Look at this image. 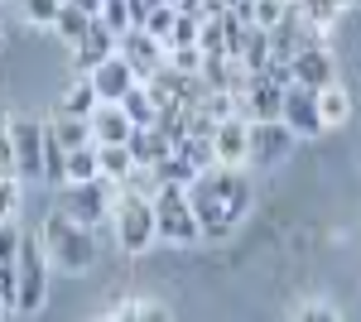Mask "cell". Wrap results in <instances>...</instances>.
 Returning a JSON list of instances; mask_svg holds the SVG:
<instances>
[{"mask_svg": "<svg viewBox=\"0 0 361 322\" xmlns=\"http://www.w3.org/2000/svg\"><path fill=\"white\" fill-rule=\"evenodd\" d=\"M39 241H44V250H49L54 269H63V274H87V269H97V260H102V236H97L92 226H82V221L63 216L58 207L44 212Z\"/></svg>", "mask_w": 361, "mask_h": 322, "instance_id": "obj_1", "label": "cell"}, {"mask_svg": "<svg viewBox=\"0 0 361 322\" xmlns=\"http://www.w3.org/2000/svg\"><path fill=\"white\" fill-rule=\"evenodd\" d=\"M111 226H116V245L126 255H145L159 241V231H154V197H145L140 188L121 183L111 197Z\"/></svg>", "mask_w": 361, "mask_h": 322, "instance_id": "obj_2", "label": "cell"}, {"mask_svg": "<svg viewBox=\"0 0 361 322\" xmlns=\"http://www.w3.org/2000/svg\"><path fill=\"white\" fill-rule=\"evenodd\" d=\"M15 279H20V294H15V318H34L44 313L49 303V284H54V260L39 241V231H25L20 255H15Z\"/></svg>", "mask_w": 361, "mask_h": 322, "instance_id": "obj_3", "label": "cell"}, {"mask_svg": "<svg viewBox=\"0 0 361 322\" xmlns=\"http://www.w3.org/2000/svg\"><path fill=\"white\" fill-rule=\"evenodd\" d=\"M154 231L164 245H197L202 241V221L197 212L188 207V192L178 183H164L154 192Z\"/></svg>", "mask_w": 361, "mask_h": 322, "instance_id": "obj_4", "label": "cell"}, {"mask_svg": "<svg viewBox=\"0 0 361 322\" xmlns=\"http://www.w3.org/2000/svg\"><path fill=\"white\" fill-rule=\"evenodd\" d=\"M121 183L111 178H92V183H63L54 188V207L63 216H73V221H82V226H97V221H106L111 216V197Z\"/></svg>", "mask_w": 361, "mask_h": 322, "instance_id": "obj_5", "label": "cell"}, {"mask_svg": "<svg viewBox=\"0 0 361 322\" xmlns=\"http://www.w3.org/2000/svg\"><path fill=\"white\" fill-rule=\"evenodd\" d=\"M10 140H15V173H20V183H44V120L10 116Z\"/></svg>", "mask_w": 361, "mask_h": 322, "instance_id": "obj_6", "label": "cell"}, {"mask_svg": "<svg viewBox=\"0 0 361 322\" xmlns=\"http://www.w3.org/2000/svg\"><path fill=\"white\" fill-rule=\"evenodd\" d=\"M279 120L294 130V140H323V111H318V92L304 87V82H289L284 87V111H279Z\"/></svg>", "mask_w": 361, "mask_h": 322, "instance_id": "obj_7", "label": "cell"}, {"mask_svg": "<svg viewBox=\"0 0 361 322\" xmlns=\"http://www.w3.org/2000/svg\"><path fill=\"white\" fill-rule=\"evenodd\" d=\"M294 144H299V140H294V130H289L284 120H250V163H255V168L284 163Z\"/></svg>", "mask_w": 361, "mask_h": 322, "instance_id": "obj_8", "label": "cell"}, {"mask_svg": "<svg viewBox=\"0 0 361 322\" xmlns=\"http://www.w3.org/2000/svg\"><path fill=\"white\" fill-rule=\"evenodd\" d=\"M116 54H121L126 63H130V68H135V78H140V82H149V78H154V73H159V68L169 63V49L159 44V39H154V34H149V29H140V25L121 34Z\"/></svg>", "mask_w": 361, "mask_h": 322, "instance_id": "obj_9", "label": "cell"}, {"mask_svg": "<svg viewBox=\"0 0 361 322\" xmlns=\"http://www.w3.org/2000/svg\"><path fill=\"white\" fill-rule=\"evenodd\" d=\"M212 149H217V163H226V168H246V159H250V120L241 116V111L226 116V120H217Z\"/></svg>", "mask_w": 361, "mask_h": 322, "instance_id": "obj_10", "label": "cell"}, {"mask_svg": "<svg viewBox=\"0 0 361 322\" xmlns=\"http://www.w3.org/2000/svg\"><path fill=\"white\" fill-rule=\"evenodd\" d=\"M116 44H121V34H111V29L102 25V20H92V29H87L82 39L73 44V68L78 73H92V68H102L106 58H116Z\"/></svg>", "mask_w": 361, "mask_h": 322, "instance_id": "obj_11", "label": "cell"}, {"mask_svg": "<svg viewBox=\"0 0 361 322\" xmlns=\"http://www.w3.org/2000/svg\"><path fill=\"white\" fill-rule=\"evenodd\" d=\"M294 82H304L313 92H323V87H333L337 82V58L328 54V44H308L294 54Z\"/></svg>", "mask_w": 361, "mask_h": 322, "instance_id": "obj_12", "label": "cell"}, {"mask_svg": "<svg viewBox=\"0 0 361 322\" xmlns=\"http://www.w3.org/2000/svg\"><path fill=\"white\" fill-rule=\"evenodd\" d=\"M279 111H284V87L255 73L250 87H246V97H241V116H246V120H279Z\"/></svg>", "mask_w": 361, "mask_h": 322, "instance_id": "obj_13", "label": "cell"}, {"mask_svg": "<svg viewBox=\"0 0 361 322\" xmlns=\"http://www.w3.org/2000/svg\"><path fill=\"white\" fill-rule=\"evenodd\" d=\"M87 78H92V87H97V97H102V101H126V92H130V87L140 82V78H135V68H130V63H126L121 54L106 58L102 68H92Z\"/></svg>", "mask_w": 361, "mask_h": 322, "instance_id": "obj_14", "label": "cell"}, {"mask_svg": "<svg viewBox=\"0 0 361 322\" xmlns=\"http://www.w3.org/2000/svg\"><path fill=\"white\" fill-rule=\"evenodd\" d=\"M87 120H92V140H97V144H126L130 130H135L121 101H97V111H92Z\"/></svg>", "mask_w": 361, "mask_h": 322, "instance_id": "obj_15", "label": "cell"}, {"mask_svg": "<svg viewBox=\"0 0 361 322\" xmlns=\"http://www.w3.org/2000/svg\"><path fill=\"white\" fill-rule=\"evenodd\" d=\"M126 144H130V154H135L140 168H154V163H159L169 149H173V144H169V135L159 130V125H135Z\"/></svg>", "mask_w": 361, "mask_h": 322, "instance_id": "obj_16", "label": "cell"}, {"mask_svg": "<svg viewBox=\"0 0 361 322\" xmlns=\"http://www.w3.org/2000/svg\"><path fill=\"white\" fill-rule=\"evenodd\" d=\"M255 202V183L246 168H226V221H241Z\"/></svg>", "mask_w": 361, "mask_h": 322, "instance_id": "obj_17", "label": "cell"}, {"mask_svg": "<svg viewBox=\"0 0 361 322\" xmlns=\"http://www.w3.org/2000/svg\"><path fill=\"white\" fill-rule=\"evenodd\" d=\"M44 125H49V135H54L58 144H68V149H78V144H97V140H92V120H82V116H63V111H54Z\"/></svg>", "mask_w": 361, "mask_h": 322, "instance_id": "obj_18", "label": "cell"}, {"mask_svg": "<svg viewBox=\"0 0 361 322\" xmlns=\"http://www.w3.org/2000/svg\"><path fill=\"white\" fill-rule=\"evenodd\" d=\"M318 111H323V125H328V130L347 125V116H352V92H347L342 82L323 87V92H318Z\"/></svg>", "mask_w": 361, "mask_h": 322, "instance_id": "obj_19", "label": "cell"}, {"mask_svg": "<svg viewBox=\"0 0 361 322\" xmlns=\"http://www.w3.org/2000/svg\"><path fill=\"white\" fill-rule=\"evenodd\" d=\"M92 20H97V15H87L82 5H73V0H63V10H58V20H54V34L63 39V44H68V49H73V44L82 39L87 29H92Z\"/></svg>", "mask_w": 361, "mask_h": 322, "instance_id": "obj_20", "label": "cell"}, {"mask_svg": "<svg viewBox=\"0 0 361 322\" xmlns=\"http://www.w3.org/2000/svg\"><path fill=\"white\" fill-rule=\"evenodd\" d=\"M121 106H126V116H130V125H154V120H159V97H154L145 82H135V87L126 92Z\"/></svg>", "mask_w": 361, "mask_h": 322, "instance_id": "obj_21", "label": "cell"}, {"mask_svg": "<svg viewBox=\"0 0 361 322\" xmlns=\"http://www.w3.org/2000/svg\"><path fill=\"white\" fill-rule=\"evenodd\" d=\"M97 154H102V178H111V183H126L140 168L130 144H97Z\"/></svg>", "mask_w": 361, "mask_h": 322, "instance_id": "obj_22", "label": "cell"}, {"mask_svg": "<svg viewBox=\"0 0 361 322\" xmlns=\"http://www.w3.org/2000/svg\"><path fill=\"white\" fill-rule=\"evenodd\" d=\"M97 101H102V97H97V87H92V78H82V73H78V82H73V87H68V92H63V101H58V111H63V116H92V111H97Z\"/></svg>", "mask_w": 361, "mask_h": 322, "instance_id": "obj_23", "label": "cell"}, {"mask_svg": "<svg viewBox=\"0 0 361 322\" xmlns=\"http://www.w3.org/2000/svg\"><path fill=\"white\" fill-rule=\"evenodd\" d=\"M92 178H102V154H97V144L68 149V183H92Z\"/></svg>", "mask_w": 361, "mask_h": 322, "instance_id": "obj_24", "label": "cell"}, {"mask_svg": "<svg viewBox=\"0 0 361 322\" xmlns=\"http://www.w3.org/2000/svg\"><path fill=\"white\" fill-rule=\"evenodd\" d=\"M44 183L49 188H63L68 183V144H58L49 125H44Z\"/></svg>", "mask_w": 361, "mask_h": 322, "instance_id": "obj_25", "label": "cell"}, {"mask_svg": "<svg viewBox=\"0 0 361 322\" xmlns=\"http://www.w3.org/2000/svg\"><path fill=\"white\" fill-rule=\"evenodd\" d=\"M299 10H304V20L308 25H318V29H333L337 20H342V10H352L357 0H294Z\"/></svg>", "mask_w": 361, "mask_h": 322, "instance_id": "obj_26", "label": "cell"}, {"mask_svg": "<svg viewBox=\"0 0 361 322\" xmlns=\"http://www.w3.org/2000/svg\"><path fill=\"white\" fill-rule=\"evenodd\" d=\"M193 163L183 159V154H178V149H169L164 159L154 163V178H159V183H178V188H188V183H193Z\"/></svg>", "mask_w": 361, "mask_h": 322, "instance_id": "obj_27", "label": "cell"}, {"mask_svg": "<svg viewBox=\"0 0 361 322\" xmlns=\"http://www.w3.org/2000/svg\"><path fill=\"white\" fill-rule=\"evenodd\" d=\"M106 322H169V313L159 303H149V298H130V303H121Z\"/></svg>", "mask_w": 361, "mask_h": 322, "instance_id": "obj_28", "label": "cell"}, {"mask_svg": "<svg viewBox=\"0 0 361 322\" xmlns=\"http://www.w3.org/2000/svg\"><path fill=\"white\" fill-rule=\"evenodd\" d=\"M241 63H246V73H260V68L270 63V29L250 25V34H246V49H241Z\"/></svg>", "mask_w": 361, "mask_h": 322, "instance_id": "obj_29", "label": "cell"}, {"mask_svg": "<svg viewBox=\"0 0 361 322\" xmlns=\"http://www.w3.org/2000/svg\"><path fill=\"white\" fill-rule=\"evenodd\" d=\"M173 149H178V154H183V159L193 163L197 173H202V168H212V163H217V149H212V140H197V135H183V140H178V144H173Z\"/></svg>", "mask_w": 361, "mask_h": 322, "instance_id": "obj_30", "label": "cell"}, {"mask_svg": "<svg viewBox=\"0 0 361 322\" xmlns=\"http://www.w3.org/2000/svg\"><path fill=\"white\" fill-rule=\"evenodd\" d=\"M97 20L111 29V34H126V29H135V20H130V0H106Z\"/></svg>", "mask_w": 361, "mask_h": 322, "instance_id": "obj_31", "label": "cell"}, {"mask_svg": "<svg viewBox=\"0 0 361 322\" xmlns=\"http://www.w3.org/2000/svg\"><path fill=\"white\" fill-rule=\"evenodd\" d=\"M202 44H178V49H169V68H178V73H202Z\"/></svg>", "mask_w": 361, "mask_h": 322, "instance_id": "obj_32", "label": "cell"}, {"mask_svg": "<svg viewBox=\"0 0 361 322\" xmlns=\"http://www.w3.org/2000/svg\"><path fill=\"white\" fill-rule=\"evenodd\" d=\"M173 25H178V10H173V5H154V10H149V20H145L140 29H149V34H154L159 44H169Z\"/></svg>", "mask_w": 361, "mask_h": 322, "instance_id": "obj_33", "label": "cell"}, {"mask_svg": "<svg viewBox=\"0 0 361 322\" xmlns=\"http://www.w3.org/2000/svg\"><path fill=\"white\" fill-rule=\"evenodd\" d=\"M20 241H25L20 221H15V216H5V221H0V265H15V255H20Z\"/></svg>", "mask_w": 361, "mask_h": 322, "instance_id": "obj_34", "label": "cell"}, {"mask_svg": "<svg viewBox=\"0 0 361 322\" xmlns=\"http://www.w3.org/2000/svg\"><path fill=\"white\" fill-rule=\"evenodd\" d=\"M58 10H63V0H25V20L34 29H54Z\"/></svg>", "mask_w": 361, "mask_h": 322, "instance_id": "obj_35", "label": "cell"}, {"mask_svg": "<svg viewBox=\"0 0 361 322\" xmlns=\"http://www.w3.org/2000/svg\"><path fill=\"white\" fill-rule=\"evenodd\" d=\"M20 212V173L15 168H0V216Z\"/></svg>", "mask_w": 361, "mask_h": 322, "instance_id": "obj_36", "label": "cell"}, {"mask_svg": "<svg viewBox=\"0 0 361 322\" xmlns=\"http://www.w3.org/2000/svg\"><path fill=\"white\" fill-rule=\"evenodd\" d=\"M197 34H202V20H193V15H178V25H173V34H169L164 49H178V44H197Z\"/></svg>", "mask_w": 361, "mask_h": 322, "instance_id": "obj_37", "label": "cell"}, {"mask_svg": "<svg viewBox=\"0 0 361 322\" xmlns=\"http://www.w3.org/2000/svg\"><path fill=\"white\" fill-rule=\"evenodd\" d=\"M284 10H289V0H255V25L275 29L279 20H284Z\"/></svg>", "mask_w": 361, "mask_h": 322, "instance_id": "obj_38", "label": "cell"}, {"mask_svg": "<svg viewBox=\"0 0 361 322\" xmlns=\"http://www.w3.org/2000/svg\"><path fill=\"white\" fill-rule=\"evenodd\" d=\"M15 294H20V279H15V265H0V303L15 308Z\"/></svg>", "mask_w": 361, "mask_h": 322, "instance_id": "obj_39", "label": "cell"}, {"mask_svg": "<svg viewBox=\"0 0 361 322\" xmlns=\"http://www.w3.org/2000/svg\"><path fill=\"white\" fill-rule=\"evenodd\" d=\"M299 322H342L333 313V308H328V303H304V313H299Z\"/></svg>", "mask_w": 361, "mask_h": 322, "instance_id": "obj_40", "label": "cell"}, {"mask_svg": "<svg viewBox=\"0 0 361 322\" xmlns=\"http://www.w3.org/2000/svg\"><path fill=\"white\" fill-rule=\"evenodd\" d=\"M154 5H164V0H130V20H135V25H145Z\"/></svg>", "mask_w": 361, "mask_h": 322, "instance_id": "obj_41", "label": "cell"}, {"mask_svg": "<svg viewBox=\"0 0 361 322\" xmlns=\"http://www.w3.org/2000/svg\"><path fill=\"white\" fill-rule=\"evenodd\" d=\"M73 5H82L87 15H102V5H106V0H73Z\"/></svg>", "mask_w": 361, "mask_h": 322, "instance_id": "obj_42", "label": "cell"}, {"mask_svg": "<svg viewBox=\"0 0 361 322\" xmlns=\"http://www.w3.org/2000/svg\"><path fill=\"white\" fill-rule=\"evenodd\" d=\"M0 322H15V308L10 303H0Z\"/></svg>", "mask_w": 361, "mask_h": 322, "instance_id": "obj_43", "label": "cell"}, {"mask_svg": "<svg viewBox=\"0 0 361 322\" xmlns=\"http://www.w3.org/2000/svg\"><path fill=\"white\" fill-rule=\"evenodd\" d=\"M164 5H173V0H164Z\"/></svg>", "mask_w": 361, "mask_h": 322, "instance_id": "obj_44", "label": "cell"}]
</instances>
